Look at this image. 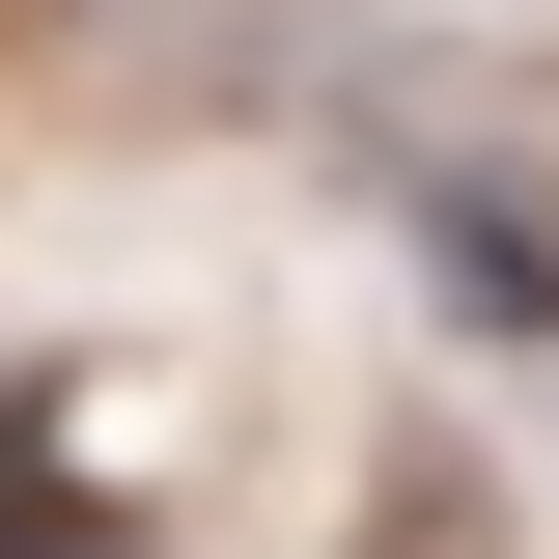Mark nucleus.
Returning <instances> with one entry per match:
<instances>
[{
    "instance_id": "1",
    "label": "nucleus",
    "mask_w": 559,
    "mask_h": 559,
    "mask_svg": "<svg viewBox=\"0 0 559 559\" xmlns=\"http://www.w3.org/2000/svg\"><path fill=\"white\" fill-rule=\"evenodd\" d=\"M448 308H503V336H559V224H532V197H448Z\"/></svg>"
},
{
    "instance_id": "2",
    "label": "nucleus",
    "mask_w": 559,
    "mask_h": 559,
    "mask_svg": "<svg viewBox=\"0 0 559 559\" xmlns=\"http://www.w3.org/2000/svg\"><path fill=\"white\" fill-rule=\"evenodd\" d=\"M57 503H84V476H57V419L0 392V532H57Z\"/></svg>"
},
{
    "instance_id": "3",
    "label": "nucleus",
    "mask_w": 559,
    "mask_h": 559,
    "mask_svg": "<svg viewBox=\"0 0 559 559\" xmlns=\"http://www.w3.org/2000/svg\"><path fill=\"white\" fill-rule=\"evenodd\" d=\"M0 559H140V532H112V503H57V532H0Z\"/></svg>"
}]
</instances>
